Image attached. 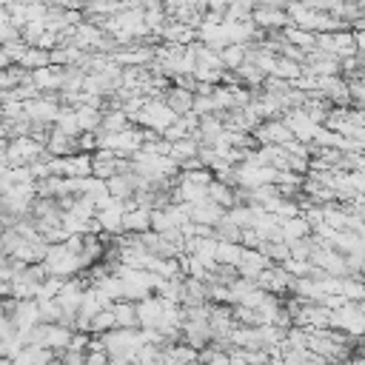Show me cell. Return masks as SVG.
I'll use <instances>...</instances> for the list:
<instances>
[{
    "instance_id": "52a82bcc",
    "label": "cell",
    "mask_w": 365,
    "mask_h": 365,
    "mask_svg": "<svg viewBox=\"0 0 365 365\" xmlns=\"http://www.w3.org/2000/svg\"><path fill=\"white\" fill-rule=\"evenodd\" d=\"M208 200H214L217 205H223L226 211L237 205V197H234V189H232L229 183H223V180H211V186H208Z\"/></svg>"
},
{
    "instance_id": "8992f818",
    "label": "cell",
    "mask_w": 365,
    "mask_h": 365,
    "mask_svg": "<svg viewBox=\"0 0 365 365\" xmlns=\"http://www.w3.org/2000/svg\"><path fill=\"white\" fill-rule=\"evenodd\" d=\"M311 234V223L306 220V217H294V220H282V243L285 246H294L300 240H309Z\"/></svg>"
},
{
    "instance_id": "8fae6325",
    "label": "cell",
    "mask_w": 365,
    "mask_h": 365,
    "mask_svg": "<svg viewBox=\"0 0 365 365\" xmlns=\"http://www.w3.org/2000/svg\"><path fill=\"white\" fill-rule=\"evenodd\" d=\"M342 297H348L351 303H365V280L342 277Z\"/></svg>"
},
{
    "instance_id": "ba28073f",
    "label": "cell",
    "mask_w": 365,
    "mask_h": 365,
    "mask_svg": "<svg viewBox=\"0 0 365 365\" xmlns=\"http://www.w3.org/2000/svg\"><path fill=\"white\" fill-rule=\"evenodd\" d=\"M194 92L191 89H183V86H177V89H172L169 92V97H166V103L177 112V114H191L194 112Z\"/></svg>"
},
{
    "instance_id": "6da1fadb",
    "label": "cell",
    "mask_w": 365,
    "mask_h": 365,
    "mask_svg": "<svg viewBox=\"0 0 365 365\" xmlns=\"http://www.w3.org/2000/svg\"><path fill=\"white\" fill-rule=\"evenodd\" d=\"M145 131H155V134H166L177 120L180 114L166 103V100H145L143 112L134 117Z\"/></svg>"
},
{
    "instance_id": "30bf717a",
    "label": "cell",
    "mask_w": 365,
    "mask_h": 365,
    "mask_svg": "<svg viewBox=\"0 0 365 365\" xmlns=\"http://www.w3.org/2000/svg\"><path fill=\"white\" fill-rule=\"evenodd\" d=\"M114 328H120V325H117V317H114L112 309H106V311H100V314L92 320L89 334H92V337H106V334L114 331Z\"/></svg>"
},
{
    "instance_id": "4fadbf2b",
    "label": "cell",
    "mask_w": 365,
    "mask_h": 365,
    "mask_svg": "<svg viewBox=\"0 0 365 365\" xmlns=\"http://www.w3.org/2000/svg\"><path fill=\"white\" fill-rule=\"evenodd\" d=\"M254 20L263 23V26H268V29H280V26L288 23V15H282V12L271 9V6H265V9H257V12H254Z\"/></svg>"
},
{
    "instance_id": "7c38bea8",
    "label": "cell",
    "mask_w": 365,
    "mask_h": 365,
    "mask_svg": "<svg viewBox=\"0 0 365 365\" xmlns=\"http://www.w3.org/2000/svg\"><path fill=\"white\" fill-rule=\"evenodd\" d=\"M285 40L288 43H297L306 52H314L317 49V35L314 32H306V29H285Z\"/></svg>"
},
{
    "instance_id": "277c9868",
    "label": "cell",
    "mask_w": 365,
    "mask_h": 365,
    "mask_svg": "<svg viewBox=\"0 0 365 365\" xmlns=\"http://www.w3.org/2000/svg\"><path fill=\"white\" fill-rule=\"evenodd\" d=\"M271 268V257L260 249H246L243 251V257H240V265H237V271H240V277H246V280H254L257 282V277L263 274V271H268Z\"/></svg>"
},
{
    "instance_id": "3957f363",
    "label": "cell",
    "mask_w": 365,
    "mask_h": 365,
    "mask_svg": "<svg viewBox=\"0 0 365 365\" xmlns=\"http://www.w3.org/2000/svg\"><path fill=\"white\" fill-rule=\"evenodd\" d=\"M189 208H191V223H197V226H220L223 220H226V208L223 205H217L214 200H200V203H189Z\"/></svg>"
},
{
    "instance_id": "5b68a950",
    "label": "cell",
    "mask_w": 365,
    "mask_h": 365,
    "mask_svg": "<svg viewBox=\"0 0 365 365\" xmlns=\"http://www.w3.org/2000/svg\"><path fill=\"white\" fill-rule=\"evenodd\" d=\"M257 140L263 145H288L291 140H297L282 120H265L263 126H257Z\"/></svg>"
},
{
    "instance_id": "9c48e42d",
    "label": "cell",
    "mask_w": 365,
    "mask_h": 365,
    "mask_svg": "<svg viewBox=\"0 0 365 365\" xmlns=\"http://www.w3.org/2000/svg\"><path fill=\"white\" fill-rule=\"evenodd\" d=\"M114 317H117V325L120 328H140V317H137V303L131 300H120L112 306Z\"/></svg>"
},
{
    "instance_id": "5bb4252c",
    "label": "cell",
    "mask_w": 365,
    "mask_h": 365,
    "mask_svg": "<svg viewBox=\"0 0 365 365\" xmlns=\"http://www.w3.org/2000/svg\"><path fill=\"white\" fill-rule=\"evenodd\" d=\"M86 365H112V357L106 354V348H89Z\"/></svg>"
},
{
    "instance_id": "7a4b0ae2",
    "label": "cell",
    "mask_w": 365,
    "mask_h": 365,
    "mask_svg": "<svg viewBox=\"0 0 365 365\" xmlns=\"http://www.w3.org/2000/svg\"><path fill=\"white\" fill-rule=\"evenodd\" d=\"M163 314H166V300L152 294L137 303V317H140V328L145 331H160V323H163Z\"/></svg>"
}]
</instances>
